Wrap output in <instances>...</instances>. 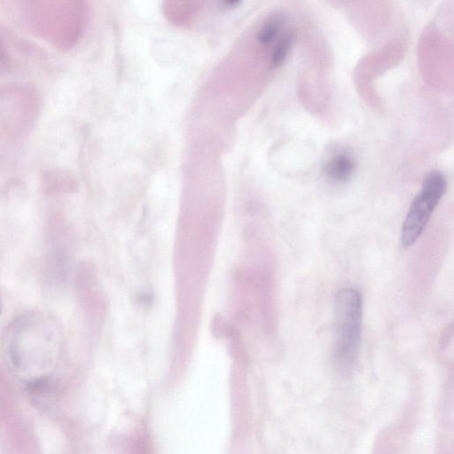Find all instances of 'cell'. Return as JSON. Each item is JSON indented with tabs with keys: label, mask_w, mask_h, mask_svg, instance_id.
Instances as JSON below:
<instances>
[{
	"label": "cell",
	"mask_w": 454,
	"mask_h": 454,
	"mask_svg": "<svg viewBox=\"0 0 454 454\" xmlns=\"http://www.w3.org/2000/svg\"><path fill=\"white\" fill-rule=\"evenodd\" d=\"M337 343L335 362L338 369L348 374L356 362L362 328L360 294L351 288L340 290L335 297Z\"/></svg>",
	"instance_id": "cell-1"
},
{
	"label": "cell",
	"mask_w": 454,
	"mask_h": 454,
	"mask_svg": "<svg viewBox=\"0 0 454 454\" xmlns=\"http://www.w3.org/2000/svg\"><path fill=\"white\" fill-rule=\"evenodd\" d=\"M445 190L446 179L441 172L427 175L403 221L401 235L403 247L413 245L419 238Z\"/></svg>",
	"instance_id": "cell-2"
},
{
	"label": "cell",
	"mask_w": 454,
	"mask_h": 454,
	"mask_svg": "<svg viewBox=\"0 0 454 454\" xmlns=\"http://www.w3.org/2000/svg\"><path fill=\"white\" fill-rule=\"evenodd\" d=\"M284 24L281 14H274L265 21L256 35V40L262 46H268L275 41Z\"/></svg>",
	"instance_id": "cell-4"
},
{
	"label": "cell",
	"mask_w": 454,
	"mask_h": 454,
	"mask_svg": "<svg viewBox=\"0 0 454 454\" xmlns=\"http://www.w3.org/2000/svg\"><path fill=\"white\" fill-rule=\"evenodd\" d=\"M0 313H1V302H0Z\"/></svg>",
	"instance_id": "cell-7"
},
{
	"label": "cell",
	"mask_w": 454,
	"mask_h": 454,
	"mask_svg": "<svg viewBox=\"0 0 454 454\" xmlns=\"http://www.w3.org/2000/svg\"><path fill=\"white\" fill-rule=\"evenodd\" d=\"M293 42L294 35L290 32L284 33L277 41L271 55V62L274 66H279L286 60L292 48Z\"/></svg>",
	"instance_id": "cell-5"
},
{
	"label": "cell",
	"mask_w": 454,
	"mask_h": 454,
	"mask_svg": "<svg viewBox=\"0 0 454 454\" xmlns=\"http://www.w3.org/2000/svg\"><path fill=\"white\" fill-rule=\"evenodd\" d=\"M354 169V160L348 154L340 153L332 156L325 162L324 174L333 182L342 183L348 180Z\"/></svg>",
	"instance_id": "cell-3"
},
{
	"label": "cell",
	"mask_w": 454,
	"mask_h": 454,
	"mask_svg": "<svg viewBox=\"0 0 454 454\" xmlns=\"http://www.w3.org/2000/svg\"><path fill=\"white\" fill-rule=\"evenodd\" d=\"M225 6L227 7H235L237 6L241 0H220Z\"/></svg>",
	"instance_id": "cell-6"
}]
</instances>
